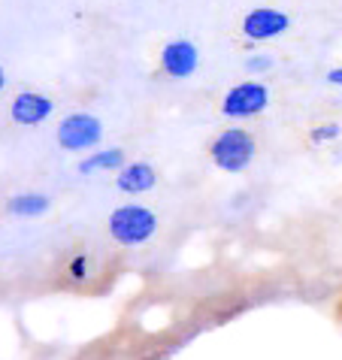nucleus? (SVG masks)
Returning <instances> with one entry per match:
<instances>
[{
    "label": "nucleus",
    "mask_w": 342,
    "mask_h": 360,
    "mask_svg": "<svg viewBox=\"0 0 342 360\" xmlns=\"http://www.w3.org/2000/svg\"><path fill=\"white\" fill-rule=\"evenodd\" d=\"M342 136V127L336 124V122H327V124H318V127H312L309 131V139L315 146H321V143H334V139H339Z\"/></svg>",
    "instance_id": "12"
},
{
    "label": "nucleus",
    "mask_w": 342,
    "mask_h": 360,
    "mask_svg": "<svg viewBox=\"0 0 342 360\" xmlns=\"http://www.w3.org/2000/svg\"><path fill=\"white\" fill-rule=\"evenodd\" d=\"M106 227H109V236H113L118 245L134 248V245L148 243V239L158 233V215L146 206L127 203V206H118L115 212L109 215Z\"/></svg>",
    "instance_id": "1"
},
{
    "label": "nucleus",
    "mask_w": 342,
    "mask_h": 360,
    "mask_svg": "<svg viewBox=\"0 0 342 360\" xmlns=\"http://www.w3.org/2000/svg\"><path fill=\"white\" fill-rule=\"evenodd\" d=\"M288 27H291L288 13H281L276 6H255L251 13L243 15L239 31H243V37L251 39V43H267V39L281 37Z\"/></svg>",
    "instance_id": "5"
},
{
    "label": "nucleus",
    "mask_w": 342,
    "mask_h": 360,
    "mask_svg": "<svg viewBox=\"0 0 342 360\" xmlns=\"http://www.w3.org/2000/svg\"><path fill=\"white\" fill-rule=\"evenodd\" d=\"M270 67H273V61H270L267 55H251L248 61H246V70H248V73H267Z\"/></svg>",
    "instance_id": "13"
},
{
    "label": "nucleus",
    "mask_w": 342,
    "mask_h": 360,
    "mask_svg": "<svg viewBox=\"0 0 342 360\" xmlns=\"http://www.w3.org/2000/svg\"><path fill=\"white\" fill-rule=\"evenodd\" d=\"M270 106V88L258 79L234 85L221 100V112L227 118H255Z\"/></svg>",
    "instance_id": "4"
},
{
    "label": "nucleus",
    "mask_w": 342,
    "mask_h": 360,
    "mask_svg": "<svg viewBox=\"0 0 342 360\" xmlns=\"http://www.w3.org/2000/svg\"><path fill=\"white\" fill-rule=\"evenodd\" d=\"M255 152H258L255 136L243 131V127H227L209 146V158H213V164L221 173H243L255 161Z\"/></svg>",
    "instance_id": "2"
},
{
    "label": "nucleus",
    "mask_w": 342,
    "mask_h": 360,
    "mask_svg": "<svg viewBox=\"0 0 342 360\" xmlns=\"http://www.w3.org/2000/svg\"><path fill=\"white\" fill-rule=\"evenodd\" d=\"M103 139V122L88 112H73L58 124V146L67 152H88Z\"/></svg>",
    "instance_id": "3"
},
{
    "label": "nucleus",
    "mask_w": 342,
    "mask_h": 360,
    "mask_svg": "<svg viewBox=\"0 0 342 360\" xmlns=\"http://www.w3.org/2000/svg\"><path fill=\"white\" fill-rule=\"evenodd\" d=\"M125 148H106V152H91L79 161V173L91 176L97 169H125Z\"/></svg>",
    "instance_id": "9"
},
{
    "label": "nucleus",
    "mask_w": 342,
    "mask_h": 360,
    "mask_svg": "<svg viewBox=\"0 0 342 360\" xmlns=\"http://www.w3.org/2000/svg\"><path fill=\"white\" fill-rule=\"evenodd\" d=\"M64 273H67V278H70V282H76V285H85L88 278L94 276V261H91V255H88V252H76V255H73V257H70V261H67Z\"/></svg>",
    "instance_id": "11"
},
{
    "label": "nucleus",
    "mask_w": 342,
    "mask_h": 360,
    "mask_svg": "<svg viewBox=\"0 0 342 360\" xmlns=\"http://www.w3.org/2000/svg\"><path fill=\"white\" fill-rule=\"evenodd\" d=\"M55 109V100L39 94V91H22L13 97V106H9V115H13L15 124L22 127H34L39 122H46Z\"/></svg>",
    "instance_id": "7"
},
{
    "label": "nucleus",
    "mask_w": 342,
    "mask_h": 360,
    "mask_svg": "<svg viewBox=\"0 0 342 360\" xmlns=\"http://www.w3.org/2000/svg\"><path fill=\"white\" fill-rule=\"evenodd\" d=\"M200 67V52L191 39H170L160 49V73L170 79H188Z\"/></svg>",
    "instance_id": "6"
},
{
    "label": "nucleus",
    "mask_w": 342,
    "mask_h": 360,
    "mask_svg": "<svg viewBox=\"0 0 342 360\" xmlns=\"http://www.w3.org/2000/svg\"><path fill=\"white\" fill-rule=\"evenodd\" d=\"M339 318H342V303H339Z\"/></svg>",
    "instance_id": "15"
},
{
    "label": "nucleus",
    "mask_w": 342,
    "mask_h": 360,
    "mask_svg": "<svg viewBox=\"0 0 342 360\" xmlns=\"http://www.w3.org/2000/svg\"><path fill=\"white\" fill-rule=\"evenodd\" d=\"M49 206H52V200H49L46 194H15V197H9V215H15V218H37V215H43L49 212Z\"/></svg>",
    "instance_id": "10"
},
{
    "label": "nucleus",
    "mask_w": 342,
    "mask_h": 360,
    "mask_svg": "<svg viewBox=\"0 0 342 360\" xmlns=\"http://www.w3.org/2000/svg\"><path fill=\"white\" fill-rule=\"evenodd\" d=\"M324 79H327L330 85H339V88H342V67H334V70H327V76H324Z\"/></svg>",
    "instance_id": "14"
},
{
    "label": "nucleus",
    "mask_w": 342,
    "mask_h": 360,
    "mask_svg": "<svg viewBox=\"0 0 342 360\" xmlns=\"http://www.w3.org/2000/svg\"><path fill=\"white\" fill-rule=\"evenodd\" d=\"M155 185H158V169L146 161L127 164L125 169H118V176H115V188L125 194H146V191H152Z\"/></svg>",
    "instance_id": "8"
}]
</instances>
